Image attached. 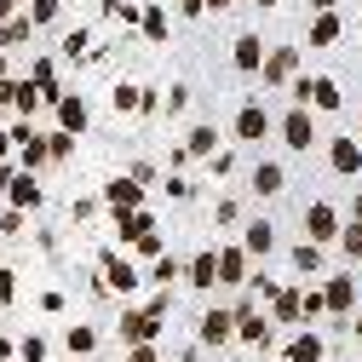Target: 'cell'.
<instances>
[{
    "mask_svg": "<svg viewBox=\"0 0 362 362\" xmlns=\"http://www.w3.org/2000/svg\"><path fill=\"white\" fill-rule=\"evenodd\" d=\"M316 293H322V310L334 316V322L345 328V316L356 310V299H362V288H356V270H334V276L322 282V288H316Z\"/></svg>",
    "mask_w": 362,
    "mask_h": 362,
    "instance_id": "6da1fadb",
    "label": "cell"
},
{
    "mask_svg": "<svg viewBox=\"0 0 362 362\" xmlns=\"http://www.w3.org/2000/svg\"><path fill=\"white\" fill-rule=\"evenodd\" d=\"M196 345H202V351H224V345H236L230 305H207V310H202V322H196Z\"/></svg>",
    "mask_w": 362,
    "mask_h": 362,
    "instance_id": "7a4b0ae2",
    "label": "cell"
},
{
    "mask_svg": "<svg viewBox=\"0 0 362 362\" xmlns=\"http://www.w3.org/2000/svg\"><path fill=\"white\" fill-rule=\"evenodd\" d=\"M276 132H282V144H288L293 156H305V150H316V115H310L305 104H293V110L282 115V127H276Z\"/></svg>",
    "mask_w": 362,
    "mask_h": 362,
    "instance_id": "3957f363",
    "label": "cell"
},
{
    "mask_svg": "<svg viewBox=\"0 0 362 362\" xmlns=\"http://www.w3.org/2000/svg\"><path fill=\"white\" fill-rule=\"evenodd\" d=\"M270 127H276V121H270V110H264L259 98H247V104L236 110V127H230V132H236V144H264Z\"/></svg>",
    "mask_w": 362,
    "mask_h": 362,
    "instance_id": "277c9868",
    "label": "cell"
},
{
    "mask_svg": "<svg viewBox=\"0 0 362 362\" xmlns=\"http://www.w3.org/2000/svg\"><path fill=\"white\" fill-rule=\"evenodd\" d=\"M339 224H345V218H339V207H334V202H310V207H305V242L328 247V242L339 236Z\"/></svg>",
    "mask_w": 362,
    "mask_h": 362,
    "instance_id": "5b68a950",
    "label": "cell"
},
{
    "mask_svg": "<svg viewBox=\"0 0 362 362\" xmlns=\"http://www.w3.org/2000/svg\"><path fill=\"white\" fill-rule=\"evenodd\" d=\"M293 75H299V47H264V64H259L264 86H288Z\"/></svg>",
    "mask_w": 362,
    "mask_h": 362,
    "instance_id": "8992f818",
    "label": "cell"
},
{
    "mask_svg": "<svg viewBox=\"0 0 362 362\" xmlns=\"http://www.w3.org/2000/svg\"><path fill=\"white\" fill-rule=\"evenodd\" d=\"M230 322H236V345H270V316L253 305H230Z\"/></svg>",
    "mask_w": 362,
    "mask_h": 362,
    "instance_id": "52a82bcc",
    "label": "cell"
},
{
    "mask_svg": "<svg viewBox=\"0 0 362 362\" xmlns=\"http://www.w3.org/2000/svg\"><path fill=\"white\" fill-rule=\"evenodd\" d=\"M121 339H127V345L161 339V316H150V310H139V305H121Z\"/></svg>",
    "mask_w": 362,
    "mask_h": 362,
    "instance_id": "ba28073f",
    "label": "cell"
},
{
    "mask_svg": "<svg viewBox=\"0 0 362 362\" xmlns=\"http://www.w3.org/2000/svg\"><path fill=\"white\" fill-rule=\"evenodd\" d=\"M328 173H339V178L362 173V139H356V132H339V139L328 144Z\"/></svg>",
    "mask_w": 362,
    "mask_h": 362,
    "instance_id": "9c48e42d",
    "label": "cell"
},
{
    "mask_svg": "<svg viewBox=\"0 0 362 362\" xmlns=\"http://www.w3.org/2000/svg\"><path fill=\"white\" fill-rule=\"evenodd\" d=\"M259 64H264V40H259V29H242L230 40V69L236 75H259Z\"/></svg>",
    "mask_w": 362,
    "mask_h": 362,
    "instance_id": "30bf717a",
    "label": "cell"
},
{
    "mask_svg": "<svg viewBox=\"0 0 362 362\" xmlns=\"http://www.w3.org/2000/svg\"><path fill=\"white\" fill-rule=\"evenodd\" d=\"M213 264H218V288H242L247 270H253V259L242 253V242L236 247H213Z\"/></svg>",
    "mask_w": 362,
    "mask_h": 362,
    "instance_id": "8fae6325",
    "label": "cell"
},
{
    "mask_svg": "<svg viewBox=\"0 0 362 362\" xmlns=\"http://www.w3.org/2000/svg\"><path fill=\"white\" fill-rule=\"evenodd\" d=\"M242 253L264 264L270 253H276V224H270V218H247L242 224Z\"/></svg>",
    "mask_w": 362,
    "mask_h": 362,
    "instance_id": "7c38bea8",
    "label": "cell"
},
{
    "mask_svg": "<svg viewBox=\"0 0 362 362\" xmlns=\"http://www.w3.org/2000/svg\"><path fill=\"white\" fill-rule=\"evenodd\" d=\"M282 362H328V339L316 328H299L288 345H282Z\"/></svg>",
    "mask_w": 362,
    "mask_h": 362,
    "instance_id": "4fadbf2b",
    "label": "cell"
},
{
    "mask_svg": "<svg viewBox=\"0 0 362 362\" xmlns=\"http://www.w3.org/2000/svg\"><path fill=\"white\" fill-rule=\"evenodd\" d=\"M247 185H253L259 202H270V196H282V190H288V167H282V161H259V167L247 173Z\"/></svg>",
    "mask_w": 362,
    "mask_h": 362,
    "instance_id": "5bb4252c",
    "label": "cell"
},
{
    "mask_svg": "<svg viewBox=\"0 0 362 362\" xmlns=\"http://www.w3.org/2000/svg\"><path fill=\"white\" fill-rule=\"evenodd\" d=\"M345 104V93H339V81H328V75H310V93H305V110L310 115H334Z\"/></svg>",
    "mask_w": 362,
    "mask_h": 362,
    "instance_id": "9a60e30c",
    "label": "cell"
},
{
    "mask_svg": "<svg viewBox=\"0 0 362 362\" xmlns=\"http://www.w3.org/2000/svg\"><path fill=\"white\" fill-rule=\"evenodd\" d=\"M104 207H110V213H132V207H144V185H132L127 173L110 178V185H104Z\"/></svg>",
    "mask_w": 362,
    "mask_h": 362,
    "instance_id": "2e32d148",
    "label": "cell"
},
{
    "mask_svg": "<svg viewBox=\"0 0 362 362\" xmlns=\"http://www.w3.org/2000/svg\"><path fill=\"white\" fill-rule=\"evenodd\" d=\"M156 230V213L150 207H132V213H115V242L127 247V242H139V236H150Z\"/></svg>",
    "mask_w": 362,
    "mask_h": 362,
    "instance_id": "e0dca14e",
    "label": "cell"
},
{
    "mask_svg": "<svg viewBox=\"0 0 362 362\" xmlns=\"http://www.w3.org/2000/svg\"><path fill=\"white\" fill-rule=\"evenodd\" d=\"M299 293H305L299 282L276 288V293H270V310H264V316H270V322H288V328H299Z\"/></svg>",
    "mask_w": 362,
    "mask_h": 362,
    "instance_id": "ac0fdd59",
    "label": "cell"
},
{
    "mask_svg": "<svg viewBox=\"0 0 362 362\" xmlns=\"http://www.w3.org/2000/svg\"><path fill=\"white\" fill-rule=\"evenodd\" d=\"M185 282H190L196 293H213V288H218V264H213V253H190V259H185Z\"/></svg>",
    "mask_w": 362,
    "mask_h": 362,
    "instance_id": "d6986e66",
    "label": "cell"
},
{
    "mask_svg": "<svg viewBox=\"0 0 362 362\" xmlns=\"http://www.w3.org/2000/svg\"><path fill=\"white\" fill-rule=\"evenodd\" d=\"M213 150H218V127H213V121H196V127L185 132V156H190V161H207Z\"/></svg>",
    "mask_w": 362,
    "mask_h": 362,
    "instance_id": "ffe728a7",
    "label": "cell"
},
{
    "mask_svg": "<svg viewBox=\"0 0 362 362\" xmlns=\"http://www.w3.org/2000/svg\"><path fill=\"white\" fill-rule=\"evenodd\" d=\"M339 35H345V18H339V12H316V18H310V29H305L310 47H334Z\"/></svg>",
    "mask_w": 362,
    "mask_h": 362,
    "instance_id": "44dd1931",
    "label": "cell"
},
{
    "mask_svg": "<svg viewBox=\"0 0 362 362\" xmlns=\"http://www.w3.org/2000/svg\"><path fill=\"white\" fill-rule=\"evenodd\" d=\"M104 282L115 293H132V288H139V264H127L121 253H104Z\"/></svg>",
    "mask_w": 362,
    "mask_h": 362,
    "instance_id": "7402d4cb",
    "label": "cell"
},
{
    "mask_svg": "<svg viewBox=\"0 0 362 362\" xmlns=\"http://www.w3.org/2000/svg\"><path fill=\"white\" fill-rule=\"evenodd\" d=\"M334 242H339V270H356V264H362V224H351V218H345Z\"/></svg>",
    "mask_w": 362,
    "mask_h": 362,
    "instance_id": "603a6c76",
    "label": "cell"
},
{
    "mask_svg": "<svg viewBox=\"0 0 362 362\" xmlns=\"http://www.w3.org/2000/svg\"><path fill=\"white\" fill-rule=\"evenodd\" d=\"M293 276H322V264H328V253L316 247V242H293Z\"/></svg>",
    "mask_w": 362,
    "mask_h": 362,
    "instance_id": "cb8c5ba5",
    "label": "cell"
},
{
    "mask_svg": "<svg viewBox=\"0 0 362 362\" xmlns=\"http://www.w3.org/2000/svg\"><path fill=\"white\" fill-rule=\"evenodd\" d=\"M86 121H93L86 98H58V127H64V132H75V139H81V132H86Z\"/></svg>",
    "mask_w": 362,
    "mask_h": 362,
    "instance_id": "d4e9b609",
    "label": "cell"
},
{
    "mask_svg": "<svg viewBox=\"0 0 362 362\" xmlns=\"http://www.w3.org/2000/svg\"><path fill=\"white\" fill-rule=\"evenodd\" d=\"M6 190H12V207H18V213H23V207H40V185H35L29 173H12Z\"/></svg>",
    "mask_w": 362,
    "mask_h": 362,
    "instance_id": "484cf974",
    "label": "cell"
},
{
    "mask_svg": "<svg viewBox=\"0 0 362 362\" xmlns=\"http://www.w3.org/2000/svg\"><path fill=\"white\" fill-rule=\"evenodd\" d=\"M139 29H144V40H156V47L173 35V23H167V12H161V6H139Z\"/></svg>",
    "mask_w": 362,
    "mask_h": 362,
    "instance_id": "4316f807",
    "label": "cell"
},
{
    "mask_svg": "<svg viewBox=\"0 0 362 362\" xmlns=\"http://www.w3.org/2000/svg\"><path fill=\"white\" fill-rule=\"evenodd\" d=\"M110 104H115V115H139V110H144V93H139V86H132V81H115Z\"/></svg>",
    "mask_w": 362,
    "mask_h": 362,
    "instance_id": "83f0119b",
    "label": "cell"
},
{
    "mask_svg": "<svg viewBox=\"0 0 362 362\" xmlns=\"http://www.w3.org/2000/svg\"><path fill=\"white\" fill-rule=\"evenodd\" d=\"M178 276H185V259H156V264H150V282H156V288H173Z\"/></svg>",
    "mask_w": 362,
    "mask_h": 362,
    "instance_id": "f1b7e54d",
    "label": "cell"
},
{
    "mask_svg": "<svg viewBox=\"0 0 362 362\" xmlns=\"http://www.w3.org/2000/svg\"><path fill=\"white\" fill-rule=\"evenodd\" d=\"M64 345H69L75 356H93V345H98V334H93V328H86V322H75V328L64 334Z\"/></svg>",
    "mask_w": 362,
    "mask_h": 362,
    "instance_id": "f546056e",
    "label": "cell"
},
{
    "mask_svg": "<svg viewBox=\"0 0 362 362\" xmlns=\"http://www.w3.org/2000/svg\"><path fill=\"white\" fill-rule=\"evenodd\" d=\"M322 316H328V310H322V293H310V288H305V293H299V328L322 322Z\"/></svg>",
    "mask_w": 362,
    "mask_h": 362,
    "instance_id": "4dcf8cb0",
    "label": "cell"
},
{
    "mask_svg": "<svg viewBox=\"0 0 362 362\" xmlns=\"http://www.w3.org/2000/svg\"><path fill=\"white\" fill-rule=\"evenodd\" d=\"M247 288H253V293H259V299H270V293H276V288H282V282H276V276H270V270H264V264H259V270H247Z\"/></svg>",
    "mask_w": 362,
    "mask_h": 362,
    "instance_id": "1f68e13d",
    "label": "cell"
},
{
    "mask_svg": "<svg viewBox=\"0 0 362 362\" xmlns=\"http://www.w3.org/2000/svg\"><path fill=\"white\" fill-rule=\"evenodd\" d=\"M47 156H52V161H69V156H75V132H52V139H47Z\"/></svg>",
    "mask_w": 362,
    "mask_h": 362,
    "instance_id": "d6a6232c",
    "label": "cell"
},
{
    "mask_svg": "<svg viewBox=\"0 0 362 362\" xmlns=\"http://www.w3.org/2000/svg\"><path fill=\"white\" fill-rule=\"evenodd\" d=\"M207 173H213V178H230V173H236V156H230V150H213V156H207Z\"/></svg>",
    "mask_w": 362,
    "mask_h": 362,
    "instance_id": "836d02e7",
    "label": "cell"
},
{
    "mask_svg": "<svg viewBox=\"0 0 362 362\" xmlns=\"http://www.w3.org/2000/svg\"><path fill=\"white\" fill-rule=\"evenodd\" d=\"M185 104H190V86H185V81H173V86H167V98H161V110H173V115H178Z\"/></svg>",
    "mask_w": 362,
    "mask_h": 362,
    "instance_id": "e575fe53",
    "label": "cell"
},
{
    "mask_svg": "<svg viewBox=\"0 0 362 362\" xmlns=\"http://www.w3.org/2000/svg\"><path fill=\"white\" fill-rule=\"evenodd\" d=\"M64 12V0H35V6H29V23H52Z\"/></svg>",
    "mask_w": 362,
    "mask_h": 362,
    "instance_id": "d590c367",
    "label": "cell"
},
{
    "mask_svg": "<svg viewBox=\"0 0 362 362\" xmlns=\"http://www.w3.org/2000/svg\"><path fill=\"white\" fill-rule=\"evenodd\" d=\"M121 362H161V345H156V339H150V345H127Z\"/></svg>",
    "mask_w": 362,
    "mask_h": 362,
    "instance_id": "8d00e7d4",
    "label": "cell"
},
{
    "mask_svg": "<svg viewBox=\"0 0 362 362\" xmlns=\"http://www.w3.org/2000/svg\"><path fill=\"white\" fill-rule=\"evenodd\" d=\"M127 178H132V185H144V190H150V185H156V161H132V167H127Z\"/></svg>",
    "mask_w": 362,
    "mask_h": 362,
    "instance_id": "74e56055",
    "label": "cell"
},
{
    "mask_svg": "<svg viewBox=\"0 0 362 362\" xmlns=\"http://www.w3.org/2000/svg\"><path fill=\"white\" fill-rule=\"evenodd\" d=\"M236 218H242V202H230V196L213 207V224H236Z\"/></svg>",
    "mask_w": 362,
    "mask_h": 362,
    "instance_id": "f35d334b",
    "label": "cell"
},
{
    "mask_svg": "<svg viewBox=\"0 0 362 362\" xmlns=\"http://www.w3.org/2000/svg\"><path fill=\"white\" fill-rule=\"evenodd\" d=\"M0 40H6V47H18V40H29V18H12V23H6V35H0Z\"/></svg>",
    "mask_w": 362,
    "mask_h": 362,
    "instance_id": "ab89813d",
    "label": "cell"
},
{
    "mask_svg": "<svg viewBox=\"0 0 362 362\" xmlns=\"http://www.w3.org/2000/svg\"><path fill=\"white\" fill-rule=\"evenodd\" d=\"M86 47H93V40H86V29H75V35H64V52H69V58H81Z\"/></svg>",
    "mask_w": 362,
    "mask_h": 362,
    "instance_id": "60d3db41",
    "label": "cell"
},
{
    "mask_svg": "<svg viewBox=\"0 0 362 362\" xmlns=\"http://www.w3.org/2000/svg\"><path fill=\"white\" fill-rule=\"evenodd\" d=\"M132 247H139L144 259H161V236H156V230H150V236H139V242H132Z\"/></svg>",
    "mask_w": 362,
    "mask_h": 362,
    "instance_id": "b9f144b4",
    "label": "cell"
},
{
    "mask_svg": "<svg viewBox=\"0 0 362 362\" xmlns=\"http://www.w3.org/2000/svg\"><path fill=\"white\" fill-rule=\"evenodd\" d=\"M47 356V339H23V362H40Z\"/></svg>",
    "mask_w": 362,
    "mask_h": 362,
    "instance_id": "7bdbcfd3",
    "label": "cell"
},
{
    "mask_svg": "<svg viewBox=\"0 0 362 362\" xmlns=\"http://www.w3.org/2000/svg\"><path fill=\"white\" fill-rule=\"evenodd\" d=\"M345 334H351V339H362V299H356V310L345 316Z\"/></svg>",
    "mask_w": 362,
    "mask_h": 362,
    "instance_id": "ee69618b",
    "label": "cell"
},
{
    "mask_svg": "<svg viewBox=\"0 0 362 362\" xmlns=\"http://www.w3.org/2000/svg\"><path fill=\"white\" fill-rule=\"evenodd\" d=\"M178 12H185V18H202V12H207V0H178Z\"/></svg>",
    "mask_w": 362,
    "mask_h": 362,
    "instance_id": "f6af8a7d",
    "label": "cell"
},
{
    "mask_svg": "<svg viewBox=\"0 0 362 362\" xmlns=\"http://www.w3.org/2000/svg\"><path fill=\"white\" fill-rule=\"evenodd\" d=\"M236 6V0H207V12H230Z\"/></svg>",
    "mask_w": 362,
    "mask_h": 362,
    "instance_id": "bcb514c9",
    "label": "cell"
},
{
    "mask_svg": "<svg viewBox=\"0 0 362 362\" xmlns=\"http://www.w3.org/2000/svg\"><path fill=\"white\" fill-rule=\"evenodd\" d=\"M351 224H362V196H356V202H351Z\"/></svg>",
    "mask_w": 362,
    "mask_h": 362,
    "instance_id": "7dc6e473",
    "label": "cell"
},
{
    "mask_svg": "<svg viewBox=\"0 0 362 362\" xmlns=\"http://www.w3.org/2000/svg\"><path fill=\"white\" fill-rule=\"evenodd\" d=\"M253 6H259V12H270V6H282V0H253Z\"/></svg>",
    "mask_w": 362,
    "mask_h": 362,
    "instance_id": "c3c4849f",
    "label": "cell"
},
{
    "mask_svg": "<svg viewBox=\"0 0 362 362\" xmlns=\"http://www.w3.org/2000/svg\"><path fill=\"white\" fill-rule=\"evenodd\" d=\"M356 139H362V110H356Z\"/></svg>",
    "mask_w": 362,
    "mask_h": 362,
    "instance_id": "681fc988",
    "label": "cell"
},
{
    "mask_svg": "<svg viewBox=\"0 0 362 362\" xmlns=\"http://www.w3.org/2000/svg\"><path fill=\"white\" fill-rule=\"evenodd\" d=\"M356 35H362V12H356Z\"/></svg>",
    "mask_w": 362,
    "mask_h": 362,
    "instance_id": "f907efd6",
    "label": "cell"
},
{
    "mask_svg": "<svg viewBox=\"0 0 362 362\" xmlns=\"http://www.w3.org/2000/svg\"><path fill=\"white\" fill-rule=\"evenodd\" d=\"M161 362H167V356H161Z\"/></svg>",
    "mask_w": 362,
    "mask_h": 362,
    "instance_id": "816d5d0a",
    "label": "cell"
}]
</instances>
